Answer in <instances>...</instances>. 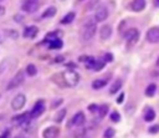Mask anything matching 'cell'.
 Instances as JSON below:
<instances>
[{
	"label": "cell",
	"mask_w": 159,
	"mask_h": 138,
	"mask_svg": "<svg viewBox=\"0 0 159 138\" xmlns=\"http://www.w3.org/2000/svg\"><path fill=\"white\" fill-rule=\"evenodd\" d=\"M62 82L65 86L67 87H75L78 82H80V75L76 72V71H72V70H67L65 71L62 75Z\"/></svg>",
	"instance_id": "cell-1"
},
{
	"label": "cell",
	"mask_w": 159,
	"mask_h": 138,
	"mask_svg": "<svg viewBox=\"0 0 159 138\" xmlns=\"http://www.w3.org/2000/svg\"><path fill=\"white\" fill-rule=\"evenodd\" d=\"M96 30H97V26H96V22L93 20H88L83 29H82V32H81V37L83 41H89L92 40V37L94 36L96 34Z\"/></svg>",
	"instance_id": "cell-2"
},
{
	"label": "cell",
	"mask_w": 159,
	"mask_h": 138,
	"mask_svg": "<svg viewBox=\"0 0 159 138\" xmlns=\"http://www.w3.org/2000/svg\"><path fill=\"white\" fill-rule=\"evenodd\" d=\"M24 81H25V72H24L22 70H20V71H19V72L10 80L9 85L6 86V90H7V91H11V90L17 88L20 85H22Z\"/></svg>",
	"instance_id": "cell-3"
},
{
	"label": "cell",
	"mask_w": 159,
	"mask_h": 138,
	"mask_svg": "<svg viewBox=\"0 0 159 138\" xmlns=\"http://www.w3.org/2000/svg\"><path fill=\"white\" fill-rule=\"evenodd\" d=\"M30 118H31V114H30V112H25V113H22V114H19V116H16V117H14L12 118V124H15V126H21V127H25L29 122H30Z\"/></svg>",
	"instance_id": "cell-4"
},
{
	"label": "cell",
	"mask_w": 159,
	"mask_h": 138,
	"mask_svg": "<svg viewBox=\"0 0 159 138\" xmlns=\"http://www.w3.org/2000/svg\"><path fill=\"white\" fill-rule=\"evenodd\" d=\"M25 103H26V97H25V94L19 93V94H16V96L12 98V101H11V107H12V109L17 111V109H21V108L25 106Z\"/></svg>",
	"instance_id": "cell-5"
},
{
	"label": "cell",
	"mask_w": 159,
	"mask_h": 138,
	"mask_svg": "<svg viewBox=\"0 0 159 138\" xmlns=\"http://www.w3.org/2000/svg\"><path fill=\"white\" fill-rule=\"evenodd\" d=\"M43 112H45V103H43L42 99H40V101H37V102L34 104V107H32L30 114H31V118H37V117H40Z\"/></svg>",
	"instance_id": "cell-6"
},
{
	"label": "cell",
	"mask_w": 159,
	"mask_h": 138,
	"mask_svg": "<svg viewBox=\"0 0 159 138\" xmlns=\"http://www.w3.org/2000/svg\"><path fill=\"white\" fill-rule=\"evenodd\" d=\"M37 7H39V0H26L21 6V9L25 12H29V14L35 12L37 10Z\"/></svg>",
	"instance_id": "cell-7"
},
{
	"label": "cell",
	"mask_w": 159,
	"mask_h": 138,
	"mask_svg": "<svg viewBox=\"0 0 159 138\" xmlns=\"http://www.w3.org/2000/svg\"><path fill=\"white\" fill-rule=\"evenodd\" d=\"M147 40L150 44H158L159 42V27H152L147 32Z\"/></svg>",
	"instance_id": "cell-8"
},
{
	"label": "cell",
	"mask_w": 159,
	"mask_h": 138,
	"mask_svg": "<svg viewBox=\"0 0 159 138\" xmlns=\"http://www.w3.org/2000/svg\"><path fill=\"white\" fill-rule=\"evenodd\" d=\"M124 37L129 41V42H132V44H135L137 41H138V39H139V31L137 30V29H128L127 31H125V34H124Z\"/></svg>",
	"instance_id": "cell-9"
},
{
	"label": "cell",
	"mask_w": 159,
	"mask_h": 138,
	"mask_svg": "<svg viewBox=\"0 0 159 138\" xmlns=\"http://www.w3.org/2000/svg\"><path fill=\"white\" fill-rule=\"evenodd\" d=\"M60 134V129L58 127H55V126H51V127H47L43 133H42V137L43 138H57Z\"/></svg>",
	"instance_id": "cell-10"
},
{
	"label": "cell",
	"mask_w": 159,
	"mask_h": 138,
	"mask_svg": "<svg viewBox=\"0 0 159 138\" xmlns=\"http://www.w3.org/2000/svg\"><path fill=\"white\" fill-rule=\"evenodd\" d=\"M94 17H96V21H98V22L104 21V20L108 17V10H107V7H106V6H99V7L96 10Z\"/></svg>",
	"instance_id": "cell-11"
},
{
	"label": "cell",
	"mask_w": 159,
	"mask_h": 138,
	"mask_svg": "<svg viewBox=\"0 0 159 138\" xmlns=\"http://www.w3.org/2000/svg\"><path fill=\"white\" fill-rule=\"evenodd\" d=\"M84 121H86L84 114H83L82 112H77V113L72 117V119H71V126H76V127L82 126V124L84 123Z\"/></svg>",
	"instance_id": "cell-12"
},
{
	"label": "cell",
	"mask_w": 159,
	"mask_h": 138,
	"mask_svg": "<svg viewBox=\"0 0 159 138\" xmlns=\"http://www.w3.org/2000/svg\"><path fill=\"white\" fill-rule=\"evenodd\" d=\"M111 35H112V27L109 25H107V24L103 25L101 27V30H99V37L102 40H108L111 37Z\"/></svg>",
	"instance_id": "cell-13"
},
{
	"label": "cell",
	"mask_w": 159,
	"mask_h": 138,
	"mask_svg": "<svg viewBox=\"0 0 159 138\" xmlns=\"http://www.w3.org/2000/svg\"><path fill=\"white\" fill-rule=\"evenodd\" d=\"M37 32H39V29L36 27V26H27L25 30H24V37H29V39H32V37H35L36 35H37Z\"/></svg>",
	"instance_id": "cell-14"
},
{
	"label": "cell",
	"mask_w": 159,
	"mask_h": 138,
	"mask_svg": "<svg viewBox=\"0 0 159 138\" xmlns=\"http://www.w3.org/2000/svg\"><path fill=\"white\" fill-rule=\"evenodd\" d=\"M145 7V0H133L132 1V9L137 12L142 11Z\"/></svg>",
	"instance_id": "cell-15"
},
{
	"label": "cell",
	"mask_w": 159,
	"mask_h": 138,
	"mask_svg": "<svg viewBox=\"0 0 159 138\" xmlns=\"http://www.w3.org/2000/svg\"><path fill=\"white\" fill-rule=\"evenodd\" d=\"M62 45H63V44H62V41H61L58 37L48 41V48H50V50H58V48L62 47Z\"/></svg>",
	"instance_id": "cell-16"
},
{
	"label": "cell",
	"mask_w": 159,
	"mask_h": 138,
	"mask_svg": "<svg viewBox=\"0 0 159 138\" xmlns=\"http://www.w3.org/2000/svg\"><path fill=\"white\" fill-rule=\"evenodd\" d=\"M107 80H104V78H97V80H94L93 82H92V88L93 90H101L102 87H104L106 85H107Z\"/></svg>",
	"instance_id": "cell-17"
},
{
	"label": "cell",
	"mask_w": 159,
	"mask_h": 138,
	"mask_svg": "<svg viewBox=\"0 0 159 138\" xmlns=\"http://www.w3.org/2000/svg\"><path fill=\"white\" fill-rule=\"evenodd\" d=\"M122 88V80H116L114 82H113V85L111 86V90H109V93H116V92H118L119 90Z\"/></svg>",
	"instance_id": "cell-18"
},
{
	"label": "cell",
	"mask_w": 159,
	"mask_h": 138,
	"mask_svg": "<svg viewBox=\"0 0 159 138\" xmlns=\"http://www.w3.org/2000/svg\"><path fill=\"white\" fill-rule=\"evenodd\" d=\"M75 12H68L67 15H65L62 19H61V24L63 25H67V24H71L73 20H75Z\"/></svg>",
	"instance_id": "cell-19"
},
{
	"label": "cell",
	"mask_w": 159,
	"mask_h": 138,
	"mask_svg": "<svg viewBox=\"0 0 159 138\" xmlns=\"http://www.w3.org/2000/svg\"><path fill=\"white\" fill-rule=\"evenodd\" d=\"M66 113H67L66 108L58 109V112H57V113H56V116H55V121H56L57 123H61V122L65 119V117H66Z\"/></svg>",
	"instance_id": "cell-20"
},
{
	"label": "cell",
	"mask_w": 159,
	"mask_h": 138,
	"mask_svg": "<svg viewBox=\"0 0 159 138\" xmlns=\"http://www.w3.org/2000/svg\"><path fill=\"white\" fill-rule=\"evenodd\" d=\"M4 34H5V36H7V37H10V39H12V40H17V39H19V32H17L16 30L6 29V30L4 31Z\"/></svg>",
	"instance_id": "cell-21"
},
{
	"label": "cell",
	"mask_w": 159,
	"mask_h": 138,
	"mask_svg": "<svg viewBox=\"0 0 159 138\" xmlns=\"http://www.w3.org/2000/svg\"><path fill=\"white\" fill-rule=\"evenodd\" d=\"M56 11H57V10H56L55 6H50V7H47V9L42 12L41 16H42V17H52V16L56 14Z\"/></svg>",
	"instance_id": "cell-22"
},
{
	"label": "cell",
	"mask_w": 159,
	"mask_h": 138,
	"mask_svg": "<svg viewBox=\"0 0 159 138\" xmlns=\"http://www.w3.org/2000/svg\"><path fill=\"white\" fill-rule=\"evenodd\" d=\"M154 118H155V112H154L153 109L148 108V109H147V112L144 113V119H145L147 122H152Z\"/></svg>",
	"instance_id": "cell-23"
},
{
	"label": "cell",
	"mask_w": 159,
	"mask_h": 138,
	"mask_svg": "<svg viewBox=\"0 0 159 138\" xmlns=\"http://www.w3.org/2000/svg\"><path fill=\"white\" fill-rule=\"evenodd\" d=\"M155 91H157V86H155L154 83H150V85H149V86L145 88V96L152 97V96H154Z\"/></svg>",
	"instance_id": "cell-24"
},
{
	"label": "cell",
	"mask_w": 159,
	"mask_h": 138,
	"mask_svg": "<svg viewBox=\"0 0 159 138\" xmlns=\"http://www.w3.org/2000/svg\"><path fill=\"white\" fill-rule=\"evenodd\" d=\"M26 73L29 75V76H35L36 73H37V68H36V66L35 65H27V67H26Z\"/></svg>",
	"instance_id": "cell-25"
},
{
	"label": "cell",
	"mask_w": 159,
	"mask_h": 138,
	"mask_svg": "<svg viewBox=\"0 0 159 138\" xmlns=\"http://www.w3.org/2000/svg\"><path fill=\"white\" fill-rule=\"evenodd\" d=\"M97 112L99 113V117H101V118H103V117L108 113V106H107V104H103V106L98 107V111H97Z\"/></svg>",
	"instance_id": "cell-26"
},
{
	"label": "cell",
	"mask_w": 159,
	"mask_h": 138,
	"mask_svg": "<svg viewBox=\"0 0 159 138\" xmlns=\"http://www.w3.org/2000/svg\"><path fill=\"white\" fill-rule=\"evenodd\" d=\"M119 119H120V114L117 111H113L111 113V121L112 122H119Z\"/></svg>",
	"instance_id": "cell-27"
},
{
	"label": "cell",
	"mask_w": 159,
	"mask_h": 138,
	"mask_svg": "<svg viewBox=\"0 0 159 138\" xmlns=\"http://www.w3.org/2000/svg\"><path fill=\"white\" fill-rule=\"evenodd\" d=\"M113 136H114V129L113 128H107L104 131V133H103V137L104 138H112Z\"/></svg>",
	"instance_id": "cell-28"
},
{
	"label": "cell",
	"mask_w": 159,
	"mask_h": 138,
	"mask_svg": "<svg viewBox=\"0 0 159 138\" xmlns=\"http://www.w3.org/2000/svg\"><path fill=\"white\" fill-rule=\"evenodd\" d=\"M99 2V0H91L87 4V10H94V6H97Z\"/></svg>",
	"instance_id": "cell-29"
},
{
	"label": "cell",
	"mask_w": 159,
	"mask_h": 138,
	"mask_svg": "<svg viewBox=\"0 0 159 138\" xmlns=\"http://www.w3.org/2000/svg\"><path fill=\"white\" fill-rule=\"evenodd\" d=\"M98 107H99L98 104L92 103V104H89V106H88V111H89V112H92V113H93V112H97V111H98Z\"/></svg>",
	"instance_id": "cell-30"
},
{
	"label": "cell",
	"mask_w": 159,
	"mask_h": 138,
	"mask_svg": "<svg viewBox=\"0 0 159 138\" xmlns=\"http://www.w3.org/2000/svg\"><path fill=\"white\" fill-rule=\"evenodd\" d=\"M159 132V124H155V126H152L149 128V133H158Z\"/></svg>",
	"instance_id": "cell-31"
},
{
	"label": "cell",
	"mask_w": 159,
	"mask_h": 138,
	"mask_svg": "<svg viewBox=\"0 0 159 138\" xmlns=\"http://www.w3.org/2000/svg\"><path fill=\"white\" fill-rule=\"evenodd\" d=\"M103 60H104L106 62H111V61L113 60V56H112L111 53H104V56H103Z\"/></svg>",
	"instance_id": "cell-32"
},
{
	"label": "cell",
	"mask_w": 159,
	"mask_h": 138,
	"mask_svg": "<svg viewBox=\"0 0 159 138\" xmlns=\"http://www.w3.org/2000/svg\"><path fill=\"white\" fill-rule=\"evenodd\" d=\"M11 136H10V131H5L1 136H0V138H10Z\"/></svg>",
	"instance_id": "cell-33"
},
{
	"label": "cell",
	"mask_w": 159,
	"mask_h": 138,
	"mask_svg": "<svg viewBox=\"0 0 159 138\" xmlns=\"http://www.w3.org/2000/svg\"><path fill=\"white\" fill-rule=\"evenodd\" d=\"M123 99H124V93L122 92V93L118 96V98H117V103H122V102H123Z\"/></svg>",
	"instance_id": "cell-34"
},
{
	"label": "cell",
	"mask_w": 159,
	"mask_h": 138,
	"mask_svg": "<svg viewBox=\"0 0 159 138\" xmlns=\"http://www.w3.org/2000/svg\"><path fill=\"white\" fill-rule=\"evenodd\" d=\"M62 60H63L62 56H57V57L55 58V62H62Z\"/></svg>",
	"instance_id": "cell-35"
},
{
	"label": "cell",
	"mask_w": 159,
	"mask_h": 138,
	"mask_svg": "<svg viewBox=\"0 0 159 138\" xmlns=\"http://www.w3.org/2000/svg\"><path fill=\"white\" fill-rule=\"evenodd\" d=\"M4 14H5V7L0 5V16H1V15H4Z\"/></svg>",
	"instance_id": "cell-36"
},
{
	"label": "cell",
	"mask_w": 159,
	"mask_h": 138,
	"mask_svg": "<svg viewBox=\"0 0 159 138\" xmlns=\"http://www.w3.org/2000/svg\"><path fill=\"white\" fill-rule=\"evenodd\" d=\"M154 4H155V6H159V0H154Z\"/></svg>",
	"instance_id": "cell-37"
},
{
	"label": "cell",
	"mask_w": 159,
	"mask_h": 138,
	"mask_svg": "<svg viewBox=\"0 0 159 138\" xmlns=\"http://www.w3.org/2000/svg\"><path fill=\"white\" fill-rule=\"evenodd\" d=\"M157 66H159V58H158V61H157Z\"/></svg>",
	"instance_id": "cell-38"
},
{
	"label": "cell",
	"mask_w": 159,
	"mask_h": 138,
	"mask_svg": "<svg viewBox=\"0 0 159 138\" xmlns=\"http://www.w3.org/2000/svg\"><path fill=\"white\" fill-rule=\"evenodd\" d=\"M16 138H25V137H16Z\"/></svg>",
	"instance_id": "cell-39"
},
{
	"label": "cell",
	"mask_w": 159,
	"mask_h": 138,
	"mask_svg": "<svg viewBox=\"0 0 159 138\" xmlns=\"http://www.w3.org/2000/svg\"><path fill=\"white\" fill-rule=\"evenodd\" d=\"M0 1H4V0H0Z\"/></svg>",
	"instance_id": "cell-40"
}]
</instances>
